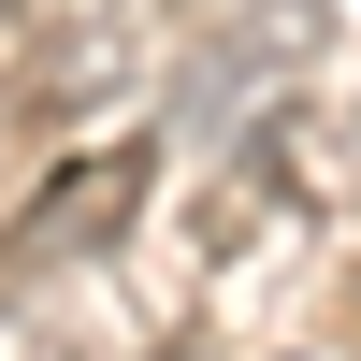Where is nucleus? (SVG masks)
I'll use <instances>...</instances> for the list:
<instances>
[{
  "label": "nucleus",
  "instance_id": "1",
  "mask_svg": "<svg viewBox=\"0 0 361 361\" xmlns=\"http://www.w3.org/2000/svg\"><path fill=\"white\" fill-rule=\"evenodd\" d=\"M318 29H333V0H202V44H188V73H173V130L231 145L246 102H275L318 58Z\"/></svg>",
  "mask_w": 361,
  "mask_h": 361
},
{
  "label": "nucleus",
  "instance_id": "2",
  "mask_svg": "<svg viewBox=\"0 0 361 361\" xmlns=\"http://www.w3.org/2000/svg\"><path fill=\"white\" fill-rule=\"evenodd\" d=\"M145 145H87V159H58L44 188H29V217H15V246L29 260H87V246H116V231L145 217Z\"/></svg>",
  "mask_w": 361,
  "mask_h": 361
},
{
  "label": "nucleus",
  "instance_id": "3",
  "mask_svg": "<svg viewBox=\"0 0 361 361\" xmlns=\"http://www.w3.org/2000/svg\"><path fill=\"white\" fill-rule=\"evenodd\" d=\"M159 361H188V347H159Z\"/></svg>",
  "mask_w": 361,
  "mask_h": 361
}]
</instances>
